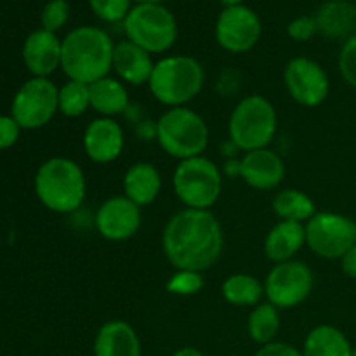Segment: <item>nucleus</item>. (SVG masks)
Returning a JSON list of instances; mask_svg holds the SVG:
<instances>
[{
	"instance_id": "19",
	"label": "nucleus",
	"mask_w": 356,
	"mask_h": 356,
	"mask_svg": "<svg viewBox=\"0 0 356 356\" xmlns=\"http://www.w3.org/2000/svg\"><path fill=\"white\" fill-rule=\"evenodd\" d=\"M153 63L152 54L132 44L131 40H122L115 44L113 51V70L118 79L131 86H145L152 79Z\"/></svg>"
},
{
	"instance_id": "12",
	"label": "nucleus",
	"mask_w": 356,
	"mask_h": 356,
	"mask_svg": "<svg viewBox=\"0 0 356 356\" xmlns=\"http://www.w3.org/2000/svg\"><path fill=\"white\" fill-rule=\"evenodd\" d=\"M284 83L289 96L306 108L320 106L330 94V80L322 65L298 56L284 70Z\"/></svg>"
},
{
	"instance_id": "24",
	"label": "nucleus",
	"mask_w": 356,
	"mask_h": 356,
	"mask_svg": "<svg viewBox=\"0 0 356 356\" xmlns=\"http://www.w3.org/2000/svg\"><path fill=\"white\" fill-rule=\"evenodd\" d=\"M305 356H353V346L341 329L334 325H316L308 332L302 346Z\"/></svg>"
},
{
	"instance_id": "10",
	"label": "nucleus",
	"mask_w": 356,
	"mask_h": 356,
	"mask_svg": "<svg viewBox=\"0 0 356 356\" xmlns=\"http://www.w3.org/2000/svg\"><path fill=\"white\" fill-rule=\"evenodd\" d=\"M315 275L306 263L298 259L275 264L264 280V298L278 309L298 308L312 296Z\"/></svg>"
},
{
	"instance_id": "37",
	"label": "nucleus",
	"mask_w": 356,
	"mask_h": 356,
	"mask_svg": "<svg viewBox=\"0 0 356 356\" xmlns=\"http://www.w3.org/2000/svg\"><path fill=\"white\" fill-rule=\"evenodd\" d=\"M172 356H204V353L193 346H184V348H179L177 351H174Z\"/></svg>"
},
{
	"instance_id": "7",
	"label": "nucleus",
	"mask_w": 356,
	"mask_h": 356,
	"mask_svg": "<svg viewBox=\"0 0 356 356\" xmlns=\"http://www.w3.org/2000/svg\"><path fill=\"white\" fill-rule=\"evenodd\" d=\"M172 188L186 209L211 211L221 197V169L204 155L181 160L172 174Z\"/></svg>"
},
{
	"instance_id": "36",
	"label": "nucleus",
	"mask_w": 356,
	"mask_h": 356,
	"mask_svg": "<svg viewBox=\"0 0 356 356\" xmlns=\"http://www.w3.org/2000/svg\"><path fill=\"white\" fill-rule=\"evenodd\" d=\"M341 268H343L344 275L356 280V245L351 247L343 257H341Z\"/></svg>"
},
{
	"instance_id": "18",
	"label": "nucleus",
	"mask_w": 356,
	"mask_h": 356,
	"mask_svg": "<svg viewBox=\"0 0 356 356\" xmlns=\"http://www.w3.org/2000/svg\"><path fill=\"white\" fill-rule=\"evenodd\" d=\"M94 356H141V339L131 323L110 320L94 337Z\"/></svg>"
},
{
	"instance_id": "8",
	"label": "nucleus",
	"mask_w": 356,
	"mask_h": 356,
	"mask_svg": "<svg viewBox=\"0 0 356 356\" xmlns=\"http://www.w3.org/2000/svg\"><path fill=\"white\" fill-rule=\"evenodd\" d=\"M127 40L139 45L149 54L169 51L177 38L174 14L160 3H138L124 19Z\"/></svg>"
},
{
	"instance_id": "4",
	"label": "nucleus",
	"mask_w": 356,
	"mask_h": 356,
	"mask_svg": "<svg viewBox=\"0 0 356 356\" xmlns=\"http://www.w3.org/2000/svg\"><path fill=\"white\" fill-rule=\"evenodd\" d=\"M204 66L191 56H165L155 63L148 87L159 103L169 108L186 106L204 89Z\"/></svg>"
},
{
	"instance_id": "22",
	"label": "nucleus",
	"mask_w": 356,
	"mask_h": 356,
	"mask_svg": "<svg viewBox=\"0 0 356 356\" xmlns=\"http://www.w3.org/2000/svg\"><path fill=\"white\" fill-rule=\"evenodd\" d=\"M318 31L327 38H350L356 30V7L346 0H330L315 16Z\"/></svg>"
},
{
	"instance_id": "40",
	"label": "nucleus",
	"mask_w": 356,
	"mask_h": 356,
	"mask_svg": "<svg viewBox=\"0 0 356 356\" xmlns=\"http://www.w3.org/2000/svg\"><path fill=\"white\" fill-rule=\"evenodd\" d=\"M353 356H356V350H353Z\"/></svg>"
},
{
	"instance_id": "16",
	"label": "nucleus",
	"mask_w": 356,
	"mask_h": 356,
	"mask_svg": "<svg viewBox=\"0 0 356 356\" xmlns=\"http://www.w3.org/2000/svg\"><path fill=\"white\" fill-rule=\"evenodd\" d=\"M238 176L254 190H275L285 177V162L273 149H254L238 160Z\"/></svg>"
},
{
	"instance_id": "6",
	"label": "nucleus",
	"mask_w": 356,
	"mask_h": 356,
	"mask_svg": "<svg viewBox=\"0 0 356 356\" xmlns=\"http://www.w3.org/2000/svg\"><path fill=\"white\" fill-rule=\"evenodd\" d=\"M278 129L273 103L261 94H250L238 101L228 120L229 141L243 152L268 148Z\"/></svg>"
},
{
	"instance_id": "21",
	"label": "nucleus",
	"mask_w": 356,
	"mask_h": 356,
	"mask_svg": "<svg viewBox=\"0 0 356 356\" xmlns=\"http://www.w3.org/2000/svg\"><path fill=\"white\" fill-rule=\"evenodd\" d=\"M306 245V229L302 222L280 221L268 232L264 238V254L271 263H285Z\"/></svg>"
},
{
	"instance_id": "1",
	"label": "nucleus",
	"mask_w": 356,
	"mask_h": 356,
	"mask_svg": "<svg viewBox=\"0 0 356 356\" xmlns=\"http://www.w3.org/2000/svg\"><path fill=\"white\" fill-rule=\"evenodd\" d=\"M225 247L221 222L211 211L183 209L167 221L162 249L176 270L204 273L219 261Z\"/></svg>"
},
{
	"instance_id": "26",
	"label": "nucleus",
	"mask_w": 356,
	"mask_h": 356,
	"mask_svg": "<svg viewBox=\"0 0 356 356\" xmlns=\"http://www.w3.org/2000/svg\"><path fill=\"white\" fill-rule=\"evenodd\" d=\"M271 207L280 221H296L302 225H306L316 214V205L313 198L296 188L278 191L273 197Z\"/></svg>"
},
{
	"instance_id": "3",
	"label": "nucleus",
	"mask_w": 356,
	"mask_h": 356,
	"mask_svg": "<svg viewBox=\"0 0 356 356\" xmlns=\"http://www.w3.org/2000/svg\"><path fill=\"white\" fill-rule=\"evenodd\" d=\"M35 193L49 211L72 214L82 207L87 193L82 167L66 156L45 160L35 176Z\"/></svg>"
},
{
	"instance_id": "2",
	"label": "nucleus",
	"mask_w": 356,
	"mask_h": 356,
	"mask_svg": "<svg viewBox=\"0 0 356 356\" xmlns=\"http://www.w3.org/2000/svg\"><path fill=\"white\" fill-rule=\"evenodd\" d=\"M115 44L96 26H79L61 40V68L68 80L90 86L113 70Z\"/></svg>"
},
{
	"instance_id": "35",
	"label": "nucleus",
	"mask_w": 356,
	"mask_h": 356,
	"mask_svg": "<svg viewBox=\"0 0 356 356\" xmlns=\"http://www.w3.org/2000/svg\"><path fill=\"white\" fill-rule=\"evenodd\" d=\"M254 356H305V355H302V351L298 350L296 346L275 341V343L266 344V346H261Z\"/></svg>"
},
{
	"instance_id": "32",
	"label": "nucleus",
	"mask_w": 356,
	"mask_h": 356,
	"mask_svg": "<svg viewBox=\"0 0 356 356\" xmlns=\"http://www.w3.org/2000/svg\"><path fill=\"white\" fill-rule=\"evenodd\" d=\"M339 72L344 82L356 90V33L348 38L341 49Z\"/></svg>"
},
{
	"instance_id": "29",
	"label": "nucleus",
	"mask_w": 356,
	"mask_h": 356,
	"mask_svg": "<svg viewBox=\"0 0 356 356\" xmlns=\"http://www.w3.org/2000/svg\"><path fill=\"white\" fill-rule=\"evenodd\" d=\"M205 280L204 275L200 271L191 270H176V273L167 280L165 291L169 294L181 296V298H188V296H195L204 289Z\"/></svg>"
},
{
	"instance_id": "5",
	"label": "nucleus",
	"mask_w": 356,
	"mask_h": 356,
	"mask_svg": "<svg viewBox=\"0 0 356 356\" xmlns=\"http://www.w3.org/2000/svg\"><path fill=\"white\" fill-rule=\"evenodd\" d=\"M160 148L172 159L202 156L209 145V127L202 115L188 106L169 108L155 124Z\"/></svg>"
},
{
	"instance_id": "13",
	"label": "nucleus",
	"mask_w": 356,
	"mask_h": 356,
	"mask_svg": "<svg viewBox=\"0 0 356 356\" xmlns=\"http://www.w3.org/2000/svg\"><path fill=\"white\" fill-rule=\"evenodd\" d=\"M263 24L259 16L245 6L225 7L216 23V40L233 54L249 52L259 42Z\"/></svg>"
},
{
	"instance_id": "39",
	"label": "nucleus",
	"mask_w": 356,
	"mask_h": 356,
	"mask_svg": "<svg viewBox=\"0 0 356 356\" xmlns=\"http://www.w3.org/2000/svg\"><path fill=\"white\" fill-rule=\"evenodd\" d=\"M138 3H160L162 0H136Z\"/></svg>"
},
{
	"instance_id": "33",
	"label": "nucleus",
	"mask_w": 356,
	"mask_h": 356,
	"mask_svg": "<svg viewBox=\"0 0 356 356\" xmlns=\"http://www.w3.org/2000/svg\"><path fill=\"white\" fill-rule=\"evenodd\" d=\"M287 33L292 40L306 42L318 33L316 19L312 16H299L294 21H291L287 26Z\"/></svg>"
},
{
	"instance_id": "23",
	"label": "nucleus",
	"mask_w": 356,
	"mask_h": 356,
	"mask_svg": "<svg viewBox=\"0 0 356 356\" xmlns=\"http://www.w3.org/2000/svg\"><path fill=\"white\" fill-rule=\"evenodd\" d=\"M90 108L101 117L113 118L129 108V92L124 82L113 76H104L89 86Z\"/></svg>"
},
{
	"instance_id": "31",
	"label": "nucleus",
	"mask_w": 356,
	"mask_h": 356,
	"mask_svg": "<svg viewBox=\"0 0 356 356\" xmlns=\"http://www.w3.org/2000/svg\"><path fill=\"white\" fill-rule=\"evenodd\" d=\"M70 6L66 0H51L42 10V30L56 33L68 21Z\"/></svg>"
},
{
	"instance_id": "9",
	"label": "nucleus",
	"mask_w": 356,
	"mask_h": 356,
	"mask_svg": "<svg viewBox=\"0 0 356 356\" xmlns=\"http://www.w3.org/2000/svg\"><path fill=\"white\" fill-rule=\"evenodd\" d=\"M306 245L323 259H341L356 245V221L337 212H316L305 225Z\"/></svg>"
},
{
	"instance_id": "17",
	"label": "nucleus",
	"mask_w": 356,
	"mask_h": 356,
	"mask_svg": "<svg viewBox=\"0 0 356 356\" xmlns=\"http://www.w3.org/2000/svg\"><path fill=\"white\" fill-rule=\"evenodd\" d=\"M23 59L35 76L47 79L61 66V40L47 30L33 31L24 42Z\"/></svg>"
},
{
	"instance_id": "30",
	"label": "nucleus",
	"mask_w": 356,
	"mask_h": 356,
	"mask_svg": "<svg viewBox=\"0 0 356 356\" xmlns=\"http://www.w3.org/2000/svg\"><path fill=\"white\" fill-rule=\"evenodd\" d=\"M92 13L106 23H118L131 13V0H89Z\"/></svg>"
},
{
	"instance_id": "25",
	"label": "nucleus",
	"mask_w": 356,
	"mask_h": 356,
	"mask_svg": "<svg viewBox=\"0 0 356 356\" xmlns=\"http://www.w3.org/2000/svg\"><path fill=\"white\" fill-rule=\"evenodd\" d=\"M221 294L226 302L236 308H254L264 298V284L249 273H233L222 282Z\"/></svg>"
},
{
	"instance_id": "38",
	"label": "nucleus",
	"mask_w": 356,
	"mask_h": 356,
	"mask_svg": "<svg viewBox=\"0 0 356 356\" xmlns=\"http://www.w3.org/2000/svg\"><path fill=\"white\" fill-rule=\"evenodd\" d=\"M243 0H221V3L225 7H235V6H242Z\"/></svg>"
},
{
	"instance_id": "20",
	"label": "nucleus",
	"mask_w": 356,
	"mask_h": 356,
	"mask_svg": "<svg viewBox=\"0 0 356 356\" xmlns=\"http://www.w3.org/2000/svg\"><path fill=\"white\" fill-rule=\"evenodd\" d=\"M124 195L138 207L152 205L162 191V176L152 162H136L125 170Z\"/></svg>"
},
{
	"instance_id": "15",
	"label": "nucleus",
	"mask_w": 356,
	"mask_h": 356,
	"mask_svg": "<svg viewBox=\"0 0 356 356\" xmlns=\"http://www.w3.org/2000/svg\"><path fill=\"white\" fill-rule=\"evenodd\" d=\"M82 143L86 155L94 163H111L124 152V129L115 118L99 117L87 125Z\"/></svg>"
},
{
	"instance_id": "14",
	"label": "nucleus",
	"mask_w": 356,
	"mask_h": 356,
	"mask_svg": "<svg viewBox=\"0 0 356 356\" xmlns=\"http://www.w3.org/2000/svg\"><path fill=\"white\" fill-rule=\"evenodd\" d=\"M96 228L108 242H125L141 228V207L129 200L125 195L110 197L96 212Z\"/></svg>"
},
{
	"instance_id": "27",
	"label": "nucleus",
	"mask_w": 356,
	"mask_h": 356,
	"mask_svg": "<svg viewBox=\"0 0 356 356\" xmlns=\"http://www.w3.org/2000/svg\"><path fill=\"white\" fill-rule=\"evenodd\" d=\"M247 332L259 346L275 343L280 332V309L268 301L254 306L247 320Z\"/></svg>"
},
{
	"instance_id": "28",
	"label": "nucleus",
	"mask_w": 356,
	"mask_h": 356,
	"mask_svg": "<svg viewBox=\"0 0 356 356\" xmlns=\"http://www.w3.org/2000/svg\"><path fill=\"white\" fill-rule=\"evenodd\" d=\"M59 111L65 117L76 118L86 113L90 108V92L89 86L76 80H68L65 86L59 89L58 99Z\"/></svg>"
},
{
	"instance_id": "11",
	"label": "nucleus",
	"mask_w": 356,
	"mask_h": 356,
	"mask_svg": "<svg viewBox=\"0 0 356 356\" xmlns=\"http://www.w3.org/2000/svg\"><path fill=\"white\" fill-rule=\"evenodd\" d=\"M59 89L44 76H33L19 87L13 101V115L21 129H40L59 111Z\"/></svg>"
},
{
	"instance_id": "34",
	"label": "nucleus",
	"mask_w": 356,
	"mask_h": 356,
	"mask_svg": "<svg viewBox=\"0 0 356 356\" xmlns=\"http://www.w3.org/2000/svg\"><path fill=\"white\" fill-rule=\"evenodd\" d=\"M21 127L13 117H0V149L10 148L19 138Z\"/></svg>"
}]
</instances>
